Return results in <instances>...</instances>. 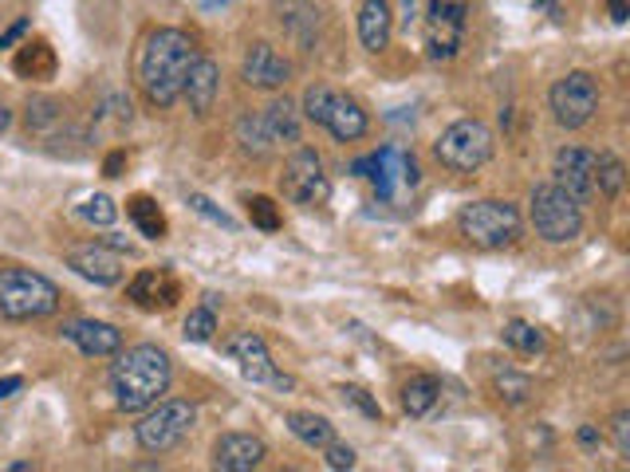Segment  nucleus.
Wrapping results in <instances>:
<instances>
[{
    "label": "nucleus",
    "mask_w": 630,
    "mask_h": 472,
    "mask_svg": "<svg viewBox=\"0 0 630 472\" xmlns=\"http://www.w3.org/2000/svg\"><path fill=\"white\" fill-rule=\"evenodd\" d=\"M611 434H615V449H619V457H630V414H627V409H619V414H615Z\"/></svg>",
    "instance_id": "e433bc0d"
},
{
    "label": "nucleus",
    "mask_w": 630,
    "mask_h": 472,
    "mask_svg": "<svg viewBox=\"0 0 630 472\" xmlns=\"http://www.w3.org/2000/svg\"><path fill=\"white\" fill-rule=\"evenodd\" d=\"M323 457H328V469H335V472L355 469V449H351V445H339V441L323 445Z\"/></svg>",
    "instance_id": "c9c22d12"
},
{
    "label": "nucleus",
    "mask_w": 630,
    "mask_h": 472,
    "mask_svg": "<svg viewBox=\"0 0 630 472\" xmlns=\"http://www.w3.org/2000/svg\"><path fill=\"white\" fill-rule=\"evenodd\" d=\"M198 64V47L186 32L158 29L146 36L139 56V83L154 106H174L186 91L189 67Z\"/></svg>",
    "instance_id": "f257e3e1"
},
{
    "label": "nucleus",
    "mask_w": 630,
    "mask_h": 472,
    "mask_svg": "<svg viewBox=\"0 0 630 472\" xmlns=\"http://www.w3.org/2000/svg\"><path fill=\"white\" fill-rule=\"evenodd\" d=\"M217 303H221V295H217V292H206V307H209V312H217Z\"/></svg>",
    "instance_id": "c03bdc74"
},
{
    "label": "nucleus",
    "mask_w": 630,
    "mask_h": 472,
    "mask_svg": "<svg viewBox=\"0 0 630 472\" xmlns=\"http://www.w3.org/2000/svg\"><path fill=\"white\" fill-rule=\"evenodd\" d=\"M229 355L241 362V374H245L248 382H268V378L276 374L273 355H268L264 339H261V335H253V330H245V335L229 339Z\"/></svg>",
    "instance_id": "aec40b11"
},
{
    "label": "nucleus",
    "mask_w": 630,
    "mask_h": 472,
    "mask_svg": "<svg viewBox=\"0 0 630 472\" xmlns=\"http://www.w3.org/2000/svg\"><path fill=\"white\" fill-rule=\"evenodd\" d=\"M59 307V288L32 268H0V315L4 319H44Z\"/></svg>",
    "instance_id": "7ed1b4c3"
},
{
    "label": "nucleus",
    "mask_w": 630,
    "mask_h": 472,
    "mask_svg": "<svg viewBox=\"0 0 630 472\" xmlns=\"http://www.w3.org/2000/svg\"><path fill=\"white\" fill-rule=\"evenodd\" d=\"M217 330V312H209V307H198V312L186 315V339L189 342H209Z\"/></svg>",
    "instance_id": "473e14b6"
},
{
    "label": "nucleus",
    "mask_w": 630,
    "mask_h": 472,
    "mask_svg": "<svg viewBox=\"0 0 630 472\" xmlns=\"http://www.w3.org/2000/svg\"><path fill=\"white\" fill-rule=\"evenodd\" d=\"M371 178H375L378 198L390 201V198H395V186H398V181H406V186H418V161H415V158H406V154L395 150V146H386V150L375 154Z\"/></svg>",
    "instance_id": "a211bd4d"
},
{
    "label": "nucleus",
    "mask_w": 630,
    "mask_h": 472,
    "mask_svg": "<svg viewBox=\"0 0 630 472\" xmlns=\"http://www.w3.org/2000/svg\"><path fill=\"white\" fill-rule=\"evenodd\" d=\"M123 166H126V154H123V150H114L111 158L103 161V173H107V178H119V170H123Z\"/></svg>",
    "instance_id": "a19ab883"
},
{
    "label": "nucleus",
    "mask_w": 630,
    "mask_h": 472,
    "mask_svg": "<svg viewBox=\"0 0 630 472\" xmlns=\"http://www.w3.org/2000/svg\"><path fill=\"white\" fill-rule=\"evenodd\" d=\"M126 295H131L134 307H142V312H169V307L178 303L181 288L166 268H146V272H139L131 280Z\"/></svg>",
    "instance_id": "4468645a"
},
{
    "label": "nucleus",
    "mask_w": 630,
    "mask_h": 472,
    "mask_svg": "<svg viewBox=\"0 0 630 472\" xmlns=\"http://www.w3.org/2000/svg\"><path fill=\"white\" fill-rule=\"evenodd\" d=\"M575 437H579V445H584V449H595V445L603 441V434L595 429V425H579V434H575Z\"/></svg>",
    "instance_id": "ea45409f"
},
{
    "label": "nucleus",
    "mask_w": 630,
    "mask_h": 472,
    "mask_svg": "<svg viewBox=\"0 0 630 472\" xmlns=\"http://www.w3.org/2000/svg\"><path fill=\"white\" fill-rule=\"evenodd\" d=\"M189 209H194V213H201L206 221H213V225H221V228H236V221L229 217L225 209H217L213 201L201 198V193H189Z\"/></svg>",
    "instance_id": "f704fd0d"
},
{
    "label": "nucleus",
    "mask_w": 630,
    "mask_h": 472,
    "mask_svg": "<svg viewBox=\"0 0 630 472\" xmlns=\"http://www.w3.org/2000/svg\"><path fill=\"white\" fill-rule=\"evenodd\" d=\"M303 114H308L311 123L328 126L339 142L363 138V134H367V126H371L367 111H363L351 94L331 91L328 83H311L308 91H303Z\"/></svg>",
    "instance_id": "20e7f679"
},
{
    "label": "nucleus",
    "mask_w": 630,
    "mask_h": 472,
    "mask_svg": "<svg viewBox=\"0 0 630 472\" xmlns=\"http://www.w3.org/2000/svg\"><path fill=\"white\" fill-rule=\"evenodd\" d=\"M497 394L505 397V402H512V406H524L528 394H532V382H528V374L505 370V374H497Z\"/></svg>",
    "instance_id": "2f4dec72"
},
{
    "label": "nucleus",
    "mask_w": 630,
    "mask_h": 472,
    "mask_svg": "<svg viewBox=\"0 0 630 472\" xmlns=\"http://www.w3.org/2000/svg\"><path fill=\"white\" fill-rule=\"evenodd\" d=\"M555 186L564 189L575 205H587V201L599 193L595 186V150H584V146H564L555 154Z\"/></svg>",
    "instance_id": "f8f14e48"
},
{
    "label": "nucleus",
    "mask_w": 630,
    "mask_h": 472,
    "mask_svg": "<svg viewBox=\"0 0 630 472\" xmlns=\"http://www.w3.org/2000/svg\"><path fill=\"white\" fill-rule=\"evenodd\" d=\"M169 355L151 342L131 347L119 355V362L111 367V390L119 409L126 414H139V409H151L162 394L169 390Z\"/></svg>",
    "instance_id": "f03ea898"
},
{
    "label": "nucleus",
    "mask_w": 630,
    "mask_h": 472,
    "mask_svg": "<svg viewBox=\"0 0 630 472\" xmlns=\"http://www.w3.org/2000/svg\"><path fill=\"white\" fill-rule=\"evenodd\" d=\"M465 0H430V12H425V56L433 64L453 59L462 52L465 40Z\"/></svg>",
    "instance_id": "9d476101"
},
{
    "label": "nucleus",
    "mask_w": 630,
    "mask_h": 472,
    "mask_svg": "<svg viewBox=\"0 0 630 472\" xmlns=\"http://www.w3.org/2000/svg\"><path fill=\"white\" fill-rule=\"evenodd\" d=\"M24 386V378H16V374H4L0 378V397H12L16 390Z\"/></svg>",
    "instance_id": "79ce46f5"
},
{
    "label": "nucleus",
    "mask_w": 630,
    "mask_h": 472,
    "mask_svg": "<svg viewBox=\"0 0 630 472\" xmlns=\"http://www.w3.org/2000/svg\"><path fill=\"white\" fill-rule=\"evenodd\" d=\"M595 186H599L603 198H619L622 186H627V166L611 150L595 154Z\"/></svg>",
    "instance_id": "bb28decb"
},
{
    "label": "nucleus",
    "mask_w": 630,
    "mask_h": 472,
    "mask_svg": "<svg viewBox=\"0 0 630 472\" xmlns=\"http://www.w3.org/2000/svg\"><path fill=\"white\" fill-rule=\"evenodd\" d=\"M198 425V409L194 402H154L151 414L139 422V445L146 453H169L189 437V429Z\"/></svg>",
    "instance_id": "6e6552de"
},
{
    "label": "nucleus",
    "mask_w": 630,
    "mask_h": 472,
    "mask_svg": "<svg viewBox=\"0 0 630 472\" xmlns=\"http://www.w3.org/2000/svg\"><path fill=\"white\" fill-rule=\"evenodd\" d=\"M371 166H375V154H371V158H358L355 166H351V170H355L358 178H371Z\"/></svg>",
    "instance_id": "37998d69"
},
{
    "label": "nucleus",
    "mask_w": 630,
    "mask_h": 472,
    "mask_svg": "<svg viewBox=\"0 0 630 472\" xmlns=\"http://www.w3.org/2000/svg\"><path fill=\"white\" fill-rule=\"evenodd\" d=\"M67 268H76L84 280L91 283H111L123 280V256L114 252V248H103V245H91V248H76V252H67Z\"/></svg>",
    "instance_id": "f3484780"
},
{
    "label": "nucleus",
    "mask_w": 630,
    "mask_h": 472,
    "mask_svg": "<svg viewBox=\"0 0 630 472\" xmlns=\"http://www.w3.org/2000/svg\"><path fill=\"white\" fill-rule=\"evenodd\" d=\"M280 189L284 198L292 205H323L331 198V181L323 173V158L316 150H296L292 158L284 161V173H280Z\"/></svg>",
    "instance_id": "9b49d317"
},
{
    "label": "nucleus",
    "mask_w": 630,
    "mask_h": 472,
    "mask_svg": "<svg viewBox=\"0 0 630 472\" xmlns=\"http://www.w3.org/2000/svg\"><path fill=\"white\" fill-rule=\"evenodd\" d=\"M288 429H292V437H300L303 445H311V449H323V445L335 441V425L320 414H288Z\"/></svg>",
    "instance_id": "a878e982"
},
{
    "label": "nucleus",
    "mask_w": 630,
    "mask_h": 472,
    "mask_svg": "<svg viewBox=\"0 0 630 472\" xmlns=\"http://www.w3.org/2000/svg\"><path fill=\"white\" fill-rule=\"evenodd\" d=\"M236 134H241V146H245L248 154H256V158L273 150V138H268V131H264L261 114H245V119L236 123Z\"/></svg>",
    "instance_id": "c85d7f7f"
},
{
    "label": "nucleus",
    "mask_w": 630,
    "mask_h": 472,
    "mask_svg": "<svg viewBox=\"0 0 630 472\" xmlns=\"http://www.w3.org/2000/svg\"><path fill=\"white\" fill-rule=\"evenodd\" d=\"M206 4H225V0H206Z\"/></svg>",
    "instance_id": "49530a36"
},
{
    "label": "nucleus",
    "mask_w": 630,
    "mask_h": 472,
    "mask_svg": "<svg viewBox=\"0 0 630 472\" xmlns=\"http://www.w3.org/2000/svg\"><path fill=\"white\" fill-rule=\"evenodd\" d=\"M261 119L273 142H300V119H296V106L288 99H276L273 106H264Z\"/></svg>",
    "instance_id": "b1692460"
},
{
    "label": "nucleus",
    "mask_w": 630,
    "mask_h": 472,
    "mask_svg": "<svg viewBox=\"0 0 630 472\" xmlns=\"http://www.w3.org/2000/svg\"><path fill=\"white\" fill-rule=\"evenodd\" d=\"M457 225L477 248H508L520 240V213L508 201H473L462 209Z\"/></svg>",
    "instance_id": "423d86ee"
},
{
    "label": "nucleus",
    "mask_w": 630,
    "mask_h": 472,
    "mask_svg": "<svg viewBox=\"0 0 630 472\" xmlns=\"http://www.w3.org/2000/svg\"><path fill=\"white\" fill-rule=\"evenodd\" d=\"M339 394H343V402H351V406L358 409V414H367L371 422H378L383 417V409H378V402L367 394L363 386H339Z\"/></svg>",
    "instance_id": "72a5a7b5"
},
{
    "label": "nucleus",
    "mask_w": 630,
    "mask_h": 472,
    "mask_svg": "<svg viewBox=\"0 0 630 472\" xmlns=\"http://www.w3.org/2000/svg\"><path fill=\"white\" fill-rule=\"evenodd\" d=\"M126 217L134 221V228H139L142 236H151V240H162V236H166V213H162L158 201L146 198V193L126 201Z\"/></svg>",
    "instance_id": "393cba45"
},
{
    "label": "nucleus",
    "mask_w": 630,
    "mask_h": 472,
    "mask_svg": "<svg viewBox=\"0 0 630 472\" xmlns=\"http://www.w3.org/2000/svg\"><path fill=\"white\" fill-rule=\"evenodd\" d=\"M607 12H611L615 24H627V20H630V4H627V0H607Z\"/></svg>",
    "instance_id": "58836bf2"
},
{
    "label": "nucleus",
    "mask_w": 630,
    "mask_h": 472,
    "mask_svg": "<svg viewBox=\"0 0 630 472\" xmlns=\"http://www.w3.org/2000/svg\"><path fill=\"white\" fill-rule=\"evenodd\" d=\"M217 91H221V67H217L213 59L198 56V64L189 67L186 91H181L189 99V111L198 114V119H206L217 103Z\"/></svg>",
    "instance_id": "6ab92c4d"
},
{
    "label": "nucleus",
    "mask_w": 630,
    "mask_h": 472,
    "mask_svg": "<svg viewBox=\"0 0 630 472\" xmlns=\"http://www.w3.org/2000/svg\"><path fill=\"white\" fill-rule=\"evenodd\" d=\"M12 67H16L20 79H52L56 76V52H52L47 40H32L16 52Z\"/></svg>",
    "instance_id": "4be33fe9"
},
{
    "label": "nucleus",
    "mask_w": 630,
    "mask_h": 472,
    "mask_svg": "<svg viewBox=\"0 0 630 472\" xmlns=\"http://www.w3.org/2000/svg\"><path fill=\"white\" fill-rule=\"evenodd\" d=\"M438 397H442V382L433 374H415L402 386V409L410 417H425L433 406H438Z\"/></svg>",
    "instance_id": "5701e85b"
},
{
    "label": "nucleus",
    "mask_w": 630,
    "mask_h": 472,
    "mask_svg": "<svg viewBox=\"0 0 630 472\" xmlns=\"http://www.w3.org/2000/svg\"><path fill=\"white\" fill-rule=\"evenodd\" d=\"M390 29H395V16H390L386 0H363L358 4V40H363L367 52H383L390 44Z\"/></svg>",
    "instance_id": "412c9836"
},
{
    "label": "nucleus",
    "mask_w": 630,
    "mask_h": 472,
    "mask_svg": "<svg viewBox=\"0 0 630 472\" xmlns=\"http://www.w3.org/2000/svg\"><path fill=\"white\" fill-rule=\"evenodd\" d=\"M288 76H292V67L273 44H253L245 52V59H241V79L248 87H256V91H280L288 83Z\"/></svg>",
    "instance_id": "ddd939ff"
},
{
    "label": "nucleus",
    "mask_w": 630,
    "mask_h": 472,
    "mask_svg": "<svg viewBox=\"0 0 630 472\" xmlns=\"http://www.w3.org/2000/svg\"><path fill=\"white\" fill-rule=\"evenodd\" d=\"M268 457V445L253 434H225L213 445V464L221 472H253Z\"/></svg>",
    "instance_id": "2eb2a0df"
},
{
    "label": "nucleus",
    "mask_w": 630,
    "mask_h": 472,
    "mask_svg": "<svg viewBox=\"0 0 630 472\" xmlns=\"http://www.w3.org/2000/svg\"><path fill=\"white\" fill-rule=\"evenodd\" d=\"M548 103H552L555 123L567 126V131H579L595 119L599 111V83L587 71H567L564 79H555L552 91H548Z\"/></svg>",
    "instance_id": "1a4fd4ad"
},
{
    "label": "nucleus",
    "mask_w": 630,
    "mask_h": 472,
    "mask_svg": "<svg viewBox=\"0 0 630 472\" xmlns=\"http://www.w3.org/2000/svg\"><path fill=\"white\" fill-rule=\"evenodd\" d=\"M433 154L450 170L473 173L493 158V131L477 119H462V123L445 126L442 138L433 142Z\"/></svg>",
    "instance_id": "0eeeda50"
},
{
    "label": "nucleus",
    "mask_w": 630,
    "mask_h": 472,
    "mask_svg": "<svg viewBox=\"0 0 630 472\" xmlns=\"http://www.w3.org/2000/svg\"><path fill=\"white\" fill-rule=\"evenodd\" d=\"M9 123H12V114L4 111V103H0V131H4V126H9Z\"/></svg>",
    "instance_id": "a18cd8bd"
},
{
    "label": "nucleus",
    "mask_w": 630,
    "mask_h": 472,
    "mask_svg": "<svg viewBox=\"0 0 630 472\" xmlns=\"http://www.w3.org/2000/svg\"><path fill=\"white\" fill-rule=\"evenodd\" d=\"M64 339L76 342L84 355L91 359H111L123 350V330L111 327V323H99V319H76L64 327Z\"/></svg>",
    "instance_id": "dca6fc26"
},
{
    "label": "nucleus",
    "mask_w": 630,
    "mask_h": 472,
    "mask_svg": "<svg viewBox=\"0 0 630 472\" xmlns=\"http://www.w3.org/2000/svg\"><path fill=\"white\" fill-rule=\"evenodd\" d=\"M245 205H248V221H253L261 233H276V228L284 225L280 209H276L273 198H248Z\"/></svg>",
    "instance_id": "c756f323"
},
{
    "label": "nucleus",
    "mask_w": 630,
    "mask_h": 472,
    "mask_svg": "<svg viewBox=\"0 0 630 472\" xmlns=\"http://www.w3.org/2000/svg\"><path fill=\"white\" fill-rule=\"evenodd\" d=\"M528 205H532V225L548 245H567V240L584 233V205H575L555 181L532 189Z\"/></svg>",
    "instance_id": "39448f33"
},
{
    "label": "nucleus",
    "mask_w": 630,
    "mask_h": 472,
    "mask_svg": "<svg viewBox=\"0 0 630 472\" xmlns=\"http://www.w3.org/2000/svg\"><path fill=\"white\" fill-rule=\"evenodd\" d=\"M505 342L512 350H520V355H540L544 350V335H540L532 323H524V319H512V323H505Z\"/></svg>",
    "instance_id": "cd10ccee"
},
{
    "label": "nucleus",
    "mask_w": 630,
    "mask_h": 472,
    "mask_svg": "<svg viewBox=\"0 0 630 472\" xmlns=\"http://www.w3.org/2000/svg\"><path fill=\"white\" fill-rule=\"evenodd\" d=\"M24 32H29V20H16V24H12L9 32H0V47H9V44H16L20 36H24Z\"/></svg>",
    "instance_id": "4c0bfd02"
},
{
    "label": "nucleus",
    "mask_w": 630,
    "mask_h": 472,
    "mask_svg": "<svg viewBox=\"0 0 630 472\" xmlns=\"http://www.w3.org/2000/svg\"><path fill=\"white\" fill-rule=\"evenodd\" d=\"M79 217L87 221V225H114V217H119V209H114L111 198H103V193H95V198H87L84 205H79Z\"/></svg>",
    "instance_id": "7c9ffc66"
}]
</instances>
